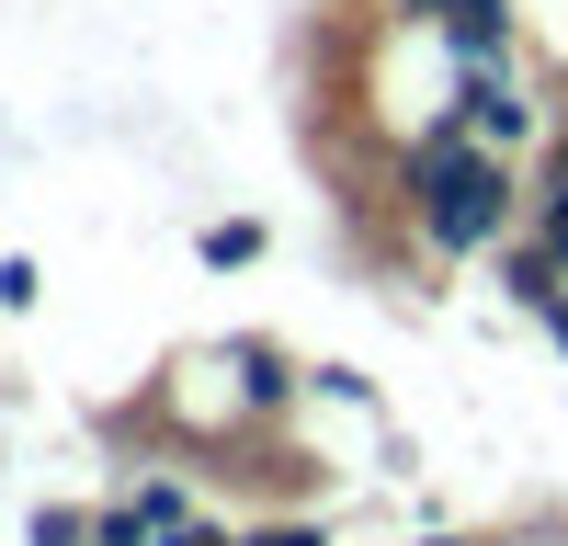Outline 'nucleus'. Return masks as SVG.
I'll use <instances>...</instances> for the list:
<instances>
[{"instance_id":"nucleus-1","label":"nucleus","mask_w":568,"mask_h":546,"mask_svg":"<svg viewBox=\"0 0 568 546\" xmlns=\"http://www.w3.org/2000/svg\"><path fill=\"white\" fill-rule=\"evenodd\" d=\"M409 182H420V240L433 251H489L500 216H511V171L500 149H478L466 125H433L409 149Z\"/></svg>"},{"instance_id":"nucleus-2","label":"nucleus","mask_w":568,"mask_h":546,"mask_svg":"<svg viewBox=\"0 0 568 546\" xmlns=\"http://www.w3.org/2000/svg\"><path fill=\"white\" fill-rule=\"evenodd\" d=\"M455 125L478 136V149H511V136H535V103H524L511 69H466L455 80Z\"/></svg>"},{"instance_id":"nucleus-3","label":"nucleus","mask_w":568,"mask_h":546,"mask_svg":"<svg viewBox=\"0 0 568 546\" xmlns=\"http://www.w3.org/2000/svg\"><path fill=\"white\" fill-rule=\"evenodd\" d=\"M444 46H455V69H500L511 58V0H444Z\"/></svg>"},{"instance_id":"nucleus-4","label":"nucleus","mask_w":568,"mask_h":546,"mask_svg":"<svg viewBox=\"0 0 568 546\" xmlns=\"http://www.w3.org/2000/svg\"><path fill=\"white\" fill-rule=\"evenodd\" d=\"M103 546H149V513H125V524H103Z\"/></svg>"}]
</instances>
